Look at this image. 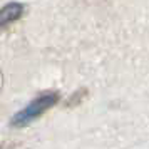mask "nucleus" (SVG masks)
<instances>
[{"instance_id": "nucleus-1", "label": "nucleus", "mask_w": 149, "mask_h": 149, "mask_svg": "<svg viewBox=\"0 0 149 149\" xmlns=\"http://www.w3.org/2000/svg\"><path fill=\"white\" fill-rule=\"evenodd\" d=\"M57 101H59V94H55V92L42 94L40 97L34 99L29 106H25L22 111H19V112L12 117L10 124H12L14 127H25L30 122H34L37 117H40L45 111H49Z\"/></svg>"}, {"instance_id": "nucleus-2", "label": "nucleus", "mask_w": 149, "mask_h": 149, "mask_svg": "<svg viewBox=\"0 0 149 149\" xmlns=\"http://www.w3.org/2000/svg\"><path fill=\"white\" fill-rule=\"evenodd\" d=\"M22 15H24V5L22 3H19V2L7 3L5 7L0 8V29L15 20H19Z\"/></svg>"}]
</instances>
